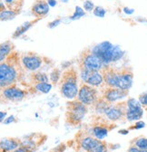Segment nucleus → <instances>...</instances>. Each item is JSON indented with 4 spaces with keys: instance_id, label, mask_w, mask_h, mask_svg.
<instances>
[{
    "instance_id": "obj_1",
    "label": "nucleus",
    "mask_w": 147,
    "mask_h": 152,
    "mask_svg": "<svg viewBox=\"0 0 147 152\" xmlns=\"http://www.w3.org/2000/svg\"><path fill=\"white\" fill-rule=\"evenodd\" d=\"M91 51L99 56L104 64L120 60L124 53L119 46L113 45L110 42H103L96 45Z\"/></svg>"
},
{
    "instance_id": "obj_2",
    "label": "nucleus",
    "mask_w": 147,
    "mask_h": 152,
    "mask_svg": "<svg viewBox=\"0 0 147 152\" xmlns=\"http://www.w3.org/2000/svg\"><path fill=\"white\" fill-rule=\"evenodd\" d=\"M61 92L68 100H74L79 92L77 85V76L75 71L69 70L64 73Z\"/></svg>"
},
{
    "instance_id": "obj_3",
    "label": "nucleus",
    "mask_w": 147,
    "mask_h": 152,
    "mask_svg": "<svg viewBox=\"0 0 147 152\" xmlns=\"http://www.w3.org/2000/svg\"><path fill=\"white\" fill-rule=\"evenodd\" d=\"M87 112L86 105L80 101H73L67 103L66 119L70 124L76 125L82 121L83 118Z\"/></svg>"
},
{
    "instance_id": "obj_4",
    "label": "nucleus",
    "mask_w": 147,
    "mask_h": 152,
    "mask_svg": "<svg viewBox=\"0 0 147 152\" xmlns=\"http://www.w3.org/2000/svg\"><path fill=\"white\" fill-rule=\"evenodd\" d=\"M17 78V72L15 67L8 63H2L0 65V85L1 88L11 86Z\"/></svg>"
},
{
    "instance_id": "obj_5",
    "label": "nucleus",
    "mask_w": 147,
    "mask_h": 152,
    "mask_svg": "<svg viewBox=\"0 0 147 152\" xmlns=\"http://www.w3.org/2000/svg\"><path fill=\"white\" fill-rule=\"evenodd\" d=\"M81 65L85 66L92 72H99L104 64L96 53H94L92 51H86L81 56Z\"/></svg>"
},
{
    "instance_id": "obj_6",
    "label": "nucleus",
    "mask_w": 147,
    "mask_h": 152,
    "mask_svg": "<svg viewBox=\"0 0 147 152\" xmlns=\"http://www.w3.org/2000/svg\"><path fill=\"white\" fill-rule=\"evenodd\" d=\"M97 100V91L93 86L83 84L78 92V101L85 105L94 104Z\"/></svg>"
},
{
    "instance_id": "obj_7",
    "label": "nucleus",
    "mask_w": 147,
    "mask_h": 152,
    "mask_svg": "<svg viewBox=\"0 0 147 152\" xmlns=\"http://www.w3.org/2000/svg\"><path fill=\"white\" fill-rule=\"evenodd\" d=\"M127 95H128V92L125 90L109 87L107 90H105L104 98L108 102H115L116 101L125 98Z\"/></svg>"
},
{
    "instance_id": "obj_8",
    "label": "nucleus",
    "mask_w": 147,
    "mask_h": 152,
    "mask_svg": "<svg viewBox=\"0 0 147 152\" xmlns=\"http://www.w3.org/2000/svg\"><path fill=\"white\" fill-rule=\"evenodd\" d=\"M125 112L126 110L123 106H121V104H116V105H110L104 113L110 121H117L121 120L123 116H125Z\"/></svg>"
},
{
    "instance_id": "obj_9",
    "label": "nucleus",
    "mask_w": 147,
    "mask_h": 152,
    "mask_svg": "<svg viewBox=\"0 0 147 152\" xmlns=\"http://www.w3.org/2000/svg\"><path fill=\"white\" fill-rule=\"evenodd\" d=\"M2 95L7 100L15 102V101L23 100L26 93L24 91L18 89L15 86H9L2 90Z\"/></svg>"
},
{
    "instance_id": "obj_10",
    "label": "nucleus",
    "mask_w": 147,
    "mask_h": 152,
    "mask_svg": "<svg viewBox=\"0 0 147 152\" xmlns=\"http://www.w3.org/2000/svg\"><path fill=\"white\" fill-rule=\"evenodd\" d=\"M133 79H134V75L130 71H123L119 72L117 88L128 91L132 87Z\"/></svg>"
},
{
    "instance_id": "obj_11",
    "label": "nucleus",
    "mask_w": 147,
    "mask_h": 152,
    "mask_svg": "<svg viewBox=\"0 0 147 152\" xmlns=\"http://www.w3.org/2000/svg\"><path fill=\"white\" fill-rule=\"evenodd\" d=\"M49 5L46 0H37L32 7V13L36 18H42L49 12Z\"/></svg>"
},
{
    "instance_id": "obj_12",
    "label": "nucleus",
    "mask_w": 147,
    "mask_h": 152,
    "mask_svg": "<svg viewBox=\"0 0 147 152\" xmlns=\"http://www.w3.org/2000/svg\"><path fill=\"white\" fill-rule=\"evenodd\" d=\"M21 145L19 140L15 138H6L2 139L0 142L1 152H13Z\"/></svg>"
},
{
    "instance_id": "obj_13",
    "label": "nucleus",
    "mask_w": 147,
    "mask_h": 152,
    "mask_svg": "<svg viewBox=\"0 0 147 152\" xmlns=\"http://www.w3.org/2000/svg\"><path fill=\"white\" fill-rule=\"evenodd\" d=\"M25 67L30 71H35L37 70L41 64H42V60L40 57L36 55H31V56H24L22 60Z\"/></svg>"
},
{
    "instance_id": "obj_14",
    "label": "nucleus",
    "mask_w": 147,
    "mask_h": 152,
    "mask_svg": "<svg viewBox=\"0 0 147 152\" xmlns=\"http://www.w3.org/2000/svg\"><path fill=\"white\" fill-rule=\"evenodd\" d=\"M118 77H119V72L114 70H107L104 73V79L106 84L112 88H117Z\"/></svg>"
},
{
    "instance_id": "obj_15",
    "label": "nucleus",
    "mask_w": 147,
    "mask_h": 152,
    "mask_svg": "<svg viewBox=\"0 0 147 152\" xmlns=\"http://www.w3.org/2000/svg\"><path fill=\"white\" fill-rule=\"evenodd\" d=\"M143 108H135V109H126L125 112V118L127 121H138L143 117Z\"/></svg>"
},
{
    "instance_id": "obj_16",
    "label": "nucleus",
    "mask_w": 147,
    "mask_h": 152,
    "mask_svg": "<svg viewBox=\"0 0 147 152\" xmlns=\"http://www.w3.org/2000/svg\"><path fill=\"white\" fill-rule=\"evenodd\" d=\"M100 142V140L96 139V138H93V137H85L84 139L81 140L80 141V146L83 149H85V151H90L91 149H93L96 146L98 145V143Z\"/></svg>"
},
{
    "instance_id": "obj_17",
    "label": "nucleus",
    "mask_w": 147,
    "mask_h": 152,
    "mask_svg": "<svg viewBox=\"0 0 147 152\" xmlns=\"http://www.w3.org/2000/svg\"><path fill=\"white\" fill-rule=\"evenodd\" d=\"M104 81V75H102L99 72H92L87 81L85 82L90 86H99Z\"/></svg>"
},
{
    "instance_id": "obj_18",
    "label": "nucleus",
    "mask_w": 147,
    "mask_h": 152,
    "mask_svg": "<svg viewBox=\"0 0 147 152\" xmlns=\"http://www.w3.org/2000/svg\"><path fill=\"white\" fill-rule=\"evenodd\" d=\"M108 131H109V129L104 124H98L93 128V132H94L95 138H96L100 140L104 139L107 136Z\"/></svg>"
},
{
    "instance_id": "obj_19",
    "label": "nucleus",
    "mask_w": 147,
    "mask_h": 152,
    "mask_svg": "<svg viewBox=\"0 0 147 152\" xmlns=\"http://www.w3.org/2000/svg\"><path fill=\"white\" fill-rule=\"evenodd\" d=\"M13 49V44L11 42H6L1 45L0 47V61L3 62L4 59L6 58V56H7L11 50Z\"/></svg>"
},
{
    "instance_id": "obj_20",
    "label": "nucleus",
    "mask_w": 147,
    "mask_h": 152,
    "mask_svg": "<svg viewBox=\"0 0 147 152\" xmlns=\"http://www.w3.org/2000/svg\"><path fill=\"white\" fill-rule=\"evenodd\" d=\"M38 20V19H37ZM37 20H35V21H32V22H26V23H24L22 26H20L19 27H18L16 30H15V34H14V35H13V37L14 38H16V37H18V36H20L21 34H23L24 33H26L31 26H32V25H34L35 22H37Z\"/></svg>"
},
{
    "instance_id": "obj_21",
    "label": "nucleus",
    "mask_w": 147,
    "mask_h": 152,
    "mask_svg": "<svg viewBox=\"0 0 147 152\" xmlns=\"http://www.w3.org/2000/svg\"><path fill=\"white\" fill-rule=\"evenodd\" d=\"M17 14L18 12L13 11V10H2L1 13H0V17H1L2 21H7V20L14 19Z\"/></svg>"
},
{
    "instance_id": "obj_22",
    "label": "nucleus",
    "mask_w": 147,
    "mask_h": 152,
    "mask_svg": "<svg viewBox=\"0 0 147 152\" xmlns=\"http://www.w3.org/2000/svg\"><path fill=\"white\" fill-rule=\"evenodd\" d=\"M35 89L42 93H48L52 89V84L48 83H38L35 84Z\"/></svg>"
},
{
    "instance_id": "obj_23",
    "label": "nucleus",
    "mask_w": 147,
    "mask_h": 152,
    "mask_svg": "<svg viewBox=\"0 0 147 152\" xmlns=\"http://www.w3.org/2000/svg\"><path fill=\"white\" fill-rule=\"evenodd\" d=\"M135 146H136L137 148H141V149H144L147 150V138H138L135 140Z\"/></svg>"
},
{
    "instance_id": "obj_24",
    "label": "nucleus",
    "mask_w": 147,
    "mask_h": 152,
    "mask_svg": "<svg viewBox=\"0 0 147 152\" xmlns=\"http://www.w3.org/2000/svg\"><path fill=\"white\" fill-rule=\"evenodd\" d=\"M34 76V79L35 81L37 82L38 83H47L48 82V77H47V75L43 73V72H37V73H35L33 75Z\"/></svg>"
},
{
    "instance_id": "obj_25",
    "label": "nucleus",
    "mask_w": 147,
    "mask_h": 152,
    "mask_svg": "<svg viewBox=\"0 0 147 152\" xmlns=\"http://www.w3.org/2000/svg\"><path fill=\"white\" fill-rule=\"evenodd\" d=\"M126 104H127L126 106L128 109H135V108H141L142 107V104L140 103V102L134 99V98H131V99L128 100Z\"/></svg>"
},
{
    "instance_id": "obj_26",
    "label": "nucleus",
    "mask_w": 147,
    "mask_h": 152,
    "mask_svg": "<svg viewBox=\"0 0 147 152\" xmlns=\"http://www.w3.org/2000/svg\"><path fill=\"white\" fill-rule=\"evenodd\" d=\"M85 15V11L80 7H76V11L70 18L72 19V20H76V19H79L80 17L84 16Z\"/></svg>"
},
{
    "instance_id": "obj_27",
    "label": "nucleus",
    "mask_w": 147,
    "mask_h": 152,
    "mask_svg": "<svg viewBox=\"0 0 147 152\" xmlns=\"http://www.w3.org/2000/svg\"><path fill=\"white\" fill-rule=\"evenodd\" d=\"M88 152H107V148L105 146V143L100 141L97 146H96L93 149H91Z\"/></svg>"
},
{
    "instance_id": "obj_28",
    "label": "nucleus",
    "mask_w": 147,
    "mask_h": 152,
    "mask_svg": "<svg viewBox=\"0 0 147 152\" xmlns=\"http://www.w3.org/2000/svg\"><path fill=\"white\" fill-rule=\"evenodd\" d=\"M94 15L98 17H104L105 15V9L102 7H96L94 9Z\"/></svg>"
},
{
    "instance_id": "obj_29",
    "label": "nucleus",
    "mask_w": 147,
    "mask_h": 152,
    "mask_svg": "<svg viewBox=\"0 0 147 152\" xmlns=\"http://www.w3.org/2000/svg\"><path fill=\"white\" fill-rule=\"evenodd\" d=\"M51 77H50V79H51V81H52V83H57V81H58V79L60 78V76H61V72H60V71L59 70H54V71H53V72L51 73Z\"/></svg>"
},
{
    "instance_id": "obj_30",
    "label": "nucleus",
    "mask_w": 147,
    "mask_h": 152,
    "mask_svg": "<svg viewBox=\"0 0 147 152\" xmlns=\"http://www.w3.org/2000/svg\"><path fill=\"white\" fill-rule=\"evenodd\" d=\"M84 7L86 11L88 12H91V11H94L95 9V5L94 3L90 1V0H86V1L84 2Z\"/></svg>"
},
{
    "instance_id": "obj_31",
    "label": "nucleus",
    "mask_w": 147,
    "mask_h": 152,
    "mask_svg": "<svg viewBox=\"0 0 147 152\" xmlns=\"http://www.w3.org/2000/svg\"><path fill=\"white\" fill-rule=\"evenodd\" d=\"M138 98H139V102L142 104V106L147 107V91L143 92L142 94H140Z\"/></svg>"
},
{
    "instance_id": "obj_32",
    "label": "nucleus",
    "mask_w": 147,
    "mask_h": 152,
    "mask_svg": "<svg viewBox=\"0 0 147 152\" xmlns=\"http://www.w3.org/2000/svg\"><path fill=\"white\" fill-rule=\"evenodd\" d=\"M13 152H33V149H31V148H29L27 147L20 145L15 150H14Z\"/></svg>"
},
{
    "instance_id": "obj_33",
    "label": "nucleus",
    "mask_w": 147,
    "mask_h": 152,
    "mask_svg": "<svg viewBox=\"0 0 147 152\" xmlns=\"http://www.w3.org/2000/svg\"><path fill=\"white\" fill-rule=\"evenodd\" d=\"M128 152H147V150H144V149H141L139 148H137L136 146L133 145L129 148L128 149Z\"/></svg>"
},
{
    "instance_id": "obj_34",
    "label": "nucleus",
    "mask_w": 147,
    "mask_h": 152,
    "mask_svg": "<svg viewBox=\"0 0 147 152\" xmlns=\"http://www.w3.org/2000/svg\"><path fill=\"white\" fill-rule=\"evenodd\" d=\"M60 23H61V19H57V20H54L53 22L49 23L48 24V27L49 28H54V27L57 26Z\"/></svg>"
},
{
    "instance_id": "obj_35",
    "label": "nucleus",
    "mask_w": 147,
    "mask_h": 152,
    "mask_svg": "<svg viewBox=\"0 0 147 152\" xmlns=\"http://www.w3.org/2000/svg\"><path fill=\"white\" fill-rule=\"evenodd\" d=\"M145 126V123L142 121H138L135 125L134 126V129H143V127Z\"/></svg>"
},
{
    "instance_id": "obj_36",
    "label": "nucleus",
    "mask_w": 147,
    "mask_h": 152,
    "mask_svg": "<svg viewBox=\"0 0 147 152\" xmlns=\"http://www.w3.org/2000/svg\"><path fill=\"white\" fill-rule=\"evenodd\" d=\"M15 121V117L14 116H10V117H8L5 121H4V123L5 124H9V123H11V122H14Z\"/></svg>"
},
{
    "instance_id": "obj_37",
    "label": "nucleus",
    "mask_w": 147,
    "mask_h": 152,
    "mask_svg": "<svg viewBox=\"0 0 147 152\" xmlns=\"http://www.w3.org/2000/svg\"><path fill=\"white\" fill-rule=\"evenodd\" d=\"M123 11H124V13L125 14H127V15H132L133 13H134V9H130V8H127V7H124L123 8Z\"/></svg>"
},
{
    "instance_id": "obj_38",
    "label": "nucleus",
    "mask_w": 147,
    "mask_h": 152,
    "mask_svg": "<svg viewBox=\"0 0 147 152\" xmlns=\"http://www.w3.org/2000/svg\"><path fill=\"white\" fill-rule=\"evenodd\" d=\"M47 3L50 7H54L57 4V2L56 1V0H47Z\"/></svg>"
},
{
    "instance_id": "obj_39",
    "label": "nucleus",
    "mask_w": 147,
    "mask_h": 152,
    "mask_svg": "<svg viewBox=\"0 0 147 152\" xmlns=\"http://www.w3.org/2000/svg\"><path fill=\"white\" fill-rule=\"evenodd\" d=\"M6 115H7V112H4V111L0 112V121L2 122L4 121V118L6 117Z\"/></svg>"
},
{
    "instance_id": "obj_40",
    "label": "nucleus",
    "mask_w": 147,
    "mask_h": 152,
    "mask_svg": "<svg viewBox=\"0 0 147 152\" xmlns=\"http://www.w3.org/2000/svg\"><path fill=\"white\" fill-rule=\"evenodd\" d=\"M15 1V0H6V2H7V4H13Z\"/></svg>"
},
{
    "instance_id": "obj_41",
    "label": "nucleus",
    "mask_w": 147,
    "mask_h": 152,
    "mask_svg": "<svg viewBox=\"0 0 147 152\" xmlns=\"http://www.w3.org/2000/svg\"><path fill=\"white\" fill-rule=\"evenodd\" d=\"M119 132H120V133H123V134H127V133H128V130H120Z\"/></svg>"
},
{
    "instance_id": "obj_42",
    "label": "nucleus",
    "mask_w": 147,
    "mask_h": 152,
    "mask_svg": "<svg viewBox=\"0 0 147 152\" xmlns=\"http://www.w3.org/2000/svg\"><path fill=\"white\" fill-rule=\"evenodd\" d=\"M51 152H62V150H59V149H54V150H53V151H51Z\"/></svg>"
},
{
    "instance_id": "obj_43",
    "label": "nucleus",
    "mask_w": 147,
    "mask_h": 152,
    "mask_svg": "<svg viewBox=\"0 0 147 152\" xmlns=\"http://www.w3.org/2000/svg\"><path fill=\"white\" fill-rule=\"evenodd\" d=\"M61 1H63V2H67L68 0H61Z\"/></svg>"
}]
</instances>
